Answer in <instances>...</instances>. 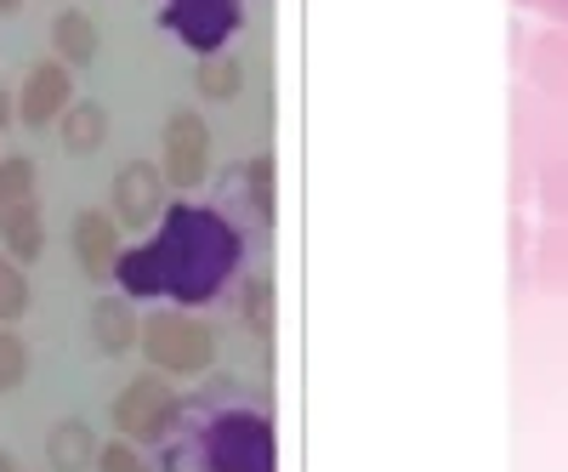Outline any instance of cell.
Here are the masks:
<instances>
[{
	"mask_svg": "<svg viewBox=\"0 0 568 472\" xmlns=\"http://www.w3.org/2000/svg\"><path fill=\"white\" fill-rule=\"evenodd\" d=\"M149 245L160 257L165 297H176V308H205L240 279V228L211 205H165Z\"/></svg>",
	"mask_w": 568,
	"mask_h": 472,
	"instance_id": "cell-1",
	"label": "cell"
},
{
	"mask_svg": "<svg viewBox=\"0 0 568 472\" xmlns=\"http://www.w3.org/2000/svg\"><path fill=\"white\" fill-rule=\"evenodd\" d=\"M136 348L160 375H205L216 364V330L187 308H154L142 319Z\"/></svg>",
	"mask_w": 568,
	"mask_h": 472,
	"instance_id": "cell-2",
	"label": "cell"
},
{
	"mask_svg": "<svg viewBox=\"0 0 568 472\" xmlns=\"http://www.w3.org/2000/svg\"><path fill=\"white\" fill-rule=\"evenodd\" d=\"M0 245L12 262H40L45 251V222H40V171L29 154L0 160Z\"/></svg>",
	"mask_w": 568,
	"mask_h": 472,
	"instance_id": "cell-3",
	"label": "cell"
},
{
	"mask_svg": "<svg viewBox=\"0 0 568 472\" xmlns=\"http://www.w3.org/2000/svg\"><path fill=\"white\" fill-rule=\"evenodd\" d=\"M194 439H200L205 472H273L278 466L273 461V428L256 410H222Z\"/></svg>",
	"mask_w": 568,
	"mask_h": 472,
	"instance_id": "cell-4",
	"label": "cell"
},
{
	"mask_svg": "<svg viewBox=\"0 0 568 472\" xmlns=\"http://www.w3.org/2000/svg\"><path fill=\"white\" fill-rule=\"evenodd\" d=\"M176 421H182V393L160 370L131 375V382L120 388V399H114V433L131 439L136 450L142 444H165L176 433Z\"/></svg>",
	"mask_w": 568,
	"mask_h": 472,
	"instance_id": "cell-5",
	"label": "cell"
},
{
	"mask_svg": "<svg viewBox=\"0 0 568 472\" xmlns=\"http://www.w3.org/2000/svg\"><path fill=\"white\" fill-rule=\"evenodd\" d=\"M160 177L176 194H194V188L211 177V125L200 109H171L165 131H160Z\"/></svg>",
	"mask_w": 568,
	"mask_h": 472,
	"instance_id": "cell-6",
	"label": "cell"
},
{
	"mask_svg": "<svg viewBox=\"0 0 568 472\" xmlns=\"http://www.w3.org/2000/svg\"><path fill=\"white\" fill-rule=\"evenodd\" d=\"M165 177L154 160H125L114 171V188H109V217L120 222V233H154L160 217H165Z\"/></svg>",
	"mask_w": 568,
	"mask_h": 472,
	"instance_id": "cell-7",
	"label": "cell"
},
{
	"mask_svg": "<svg viewBox=\"0 0 568 472\" xmlns=\"http://www.w3.org/2000/svg\"><path fill=\"white\" fill-rule=\"evenodd\" d=\"M240 0H165V29L194 46L200 58L222 52V46L233 40V29H240Z\"/></svg>",
	"mask_w": 568,
	"mask_h": 472,
	"instance_id": "cell-8",
	"label": "cell"
},
{
	"mask_svg": "<svg viewBox=\"0 0 568 472\" xmlns=\"http://www.w3.org/2000/svg\"><path fill=\"white\" fill-rule=\"evenodd\" d=\"M69 103H74V69H63L58 58H40V63L23 74V86H18V125L52 131Z\"/></svg>",
	"mask_w": 568,
	"mask_h": 472,
	"instance_id": "cell-9",
	"label": "cell"
},
{
	"mask_svg": "<svg viewBox=\"0 0 568 472\" xmlns=\"http://www.w3.org/2000/svg\"><path fill=\"white\" fill-rule=\"evenodd\" d=\"M69 245H74V262H80V273L91 279V285H109L114 262H120V251H125V245H120V222H114L103 205H91V211L74 217Z\"/></svg>",
	"mask_w": 568,
	"mask_h": 472,
	"instance_id": "cell-10",
	"label": "cell"
},
{
	"mask_svg": "<svg viewBox=\"0 0 568 472\" xmlns=\"http://www.w3.org/2000/svg\"><path fill=\"white\" fill-rule=\"evenodd\" d=\"M85 330H91V348H98L103 359H120L142 337V313H136L131 297H98L91 313H85Z\"/></svg>",
	"mask_w": 568,
	"mask_h": 472,
	"instance_id": "cell-11",
	"label": "cell"
},
{
	"mask_svg": "<svg viewBox=\"0 0 568 472\" xmlns=\"http://www.w3.org/2000/svg\"><path fill=\"white\" fill-rule=\"evenodd\" d=\"M98 450H103V439L91 433V421H80V415H63L52 433H45V466L52 472H91L98 466Z\"/></svg>",
	"mask_w": 568,
	"mask_h": 472,
	"instance_id": "cell-12",
	"label": "cell"
},
{
	"mask_svg": "<svg viewBox=\"0 0 568 472\" xmlns=\"http://www.w3.org/2000/svg\"><path fill=\"white\" fill-rule=\"evenodd\" d=\"M98 46H103V34H98V18H91V12L63 7V12L52 18V58H58L63 69L98 63Z\"/></svg>",
	"mask_w": 568,
	"mask_h": 472,
	"instance_id": "cell-13",
	"label": "cell"
},
{
	"mask_svg": "<svg viewBox=\"0 0 568 472\" xmlns=\"http://www.w3.org/2000/svg\"><path fill=\"white\" fill-rule=\"evenodd\" d=\"M58 137H63V149L74 160H91L103 143H109V109L103 103H91V98H74L58 120Z\"/></svg>",
	"mask_w": 568,
	"mask_h": 472,
	"instance_id": "cell-14",
	"label": "cell"
},
{
	"mask_svg": "<svg viewBox=\"0 0 568 472\" xmlns=\"http://www.w3.org/2000/svg\"><path fill=\"white\" fill-rule=\"evenodd\" d=\"M114 285H120V297H131V302H154V297H165V279H160V257H154V245H125L120 262H114Z\"/></svg>",
	"mask_w": 568,
	"mask_h": 472,
	"instance_id": "cell-15",
	"label": "cell"
},
{
	"mask_svg": "<svg viewBox=\"0 0 568 472\" xmlns=\"http://www.w3.org/2000/svg\"><path fill=\"white\" fill-rule=\"evenodd\" d=\"M194 91L205 103H233L245 91V63L233 58V52H211V58H200V69H194Z\"/></svg>",
	"mask_w": 568,
	"mask_h": 472,
	"instance_id": "cell-16",
	"label": "cell"
},
{
	"mask_svg": "<svg viewBox=\"0 0 568 472\" xmlns=\"http://www.w3.org/2000/svg\"><path fill=\"white\" fill-rule=\"evenodd\" d=\"M233 308H240V324L251 330V337H273V285L262 273H240L233 279Z\"/></svg>",
	"mask_w": 568,
	"mask_h": 472,
	"instance_id": "cell-17",
	"label": "cell"
},
{
	"mask_svg": "<svg viewBox=\"0 0 568 472\" xmlns=\"http://www.w3.org/2000/svg\"><path fill=\"white\" fill-rule=\"evenodd\" d=\"M240 194H245V205H251V217L256 222H273V205H278V177H273V154H256V160H245L240 171Z\"/></svg>",
	"mask_w": 568,
	"mask_h": 472,
	"instance_id": "cell-18",
	"label": "cell"
},
{
	"mask_svg": "<svg viewBox=\"0 0 568 472\" xmlns=\"http://www.w3.org/2000/svg\"><path fill=\"white\" fill-rule=\"evenodd\" d=\"M34 302V285H29V268L12 262L7 251H0V324H18Z\"/></svg>",
	"mask_w": 568,
	"mask_h": 472,
	"instance_id": "cell-19",
	"label": "cell"
},
{
	"mask_svg": "<svg viewBox=\"0 0 568 472\" xmlns=\"http://www.w3.org/2000/svg\"><path fill=\"white\" fill-rule=\"evenodd\" d=\"M23 375H29V342L12 324H0V393L23 388Z\"/></svg>",
	"mask_w": 568,
	"mask_h": 472,
	"instance_id": "cell-20",
	"label": "cell"
},
{
	"mask_svg": "<svg viewBox=\"0 0 568 472\" xmlns=\"http://www.w3.org/2000/svg\"><path fill=\"white\" fill-rule=\"evenodd\" d=\"M91 472H154V466H149V455H142L131 439H109L98 450V466H91Z\"/></svg>",
	"mask_w": 568,
	"mask_h": 472,
	"instance_id": "cell-21",
	"label": "cell"
},
{
	"mask_svg": "<svg viewBox=\"0 0 568 472\" xmlns=\"http://www.w3.org/2000/svg\"><path fill=\"white\" fill-rule=\"evenodd\" d=\"M12 125H18V91L0 86V131H12Z\"/></svg>",
	"mask_w": 568,
	"mask_h": 472,
	"instance_id": "cell-22",
	"label": "cell"
},
{
	"mask_svg": "<svg viewBox=\"0 0 568 472\" xmlns=\"http://www.w3.org/2000/svg\"><path fill=\"white\" fill-rule=\"evenodd\" d=\"M23 12V0H0V18H18Z\"/></svg>",
	"mask_w": 568,
	"mask_h": 472,
	"instance_id": "cell-23",
	"label": "cell"
},
{
	"mask_svg": "<svg viewBox=\"0 0 568 472\" xmlns=\"http://www.w3.org/2000/svg\"><path fill=\"white\" fill-rule=\"evenodd\" d=\"M0 472H23V466H18V461H12L7 450H0Z\"/></svg>",
	"mask_w": 568,
	"mask_h": 472,
	"instance_id": "cell-24",
	"label": "cell"
}]
</instances>
